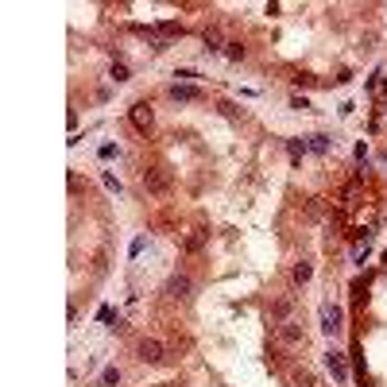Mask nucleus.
Listing matches in <instances>:
<instances>
[{
  "mask_svg": "<svg viewBox=\"0 0 387 387\" xmlns=\"http://www.w3.org/2000/svg\"><path fill=\"white\" fill-rule=\"evenodd\" d=\"M101 182H105V190H109V193H120V190H124V186H120V178H116V175H109V170L101 175Z\"/></svg>",
  "mask_w": 387,
  "mask_h": 387,
  "instance_id": "4468645a",
  "label": "nucleus"
},
{
  "mask_svg": "<svg viewBox=\"0 0 387 387\" xmlns=\"http://www.w3.org/2000/svg\"><path fill=\"white\" fill-rule=\"evenodd\" d=\"M175 78H186V81H198V78H202V74H198V70H186V66H182V70H175Z\"/></svg>",
  "mask_w": 387,
  "mask_h": 387,
  "instance_id": "f3484780",
  "label": "nucleus"
},
{
  "mask_svg": "<svg viewBox=\"0 0 387 387\" xmlns=\"http://www.w3.org/2000/svg\"><path fill=\"white\" fill-rule=\"evenodd\" d=\"M290 310H294V298H275L271 306H267V317H271V321H279V326H283V321H287V317H290Z\"/></svg>",
  "mask_w": 387,
  "mask_h": 387,
  "instance_id": "6e6552de",
  "label": "nucleus"
},
{
  "mask_svg": "<svg viewBox=\"0 0 387 387\" xmlns=\"http://www.w3.org/2000/svg\"><path fill=\"white\" fill-rule=\"evenodd\" d=\"M229 58H244V47H240V43H229Z\"/></svg>",
  "mask_w": 387,
  "mask_h": 387,
  "instance_id": "6ab92c4d",
  "label": "nucleus"
},
{
  "mask_svg": "<svg viewBox=\"0 0 387 387\" xmlns=\"http://www.w3.org/2000/svg\"><path fill=\"white\" fill-rule=\"evenodd\" d=\"M306 147L321 155V151H329V136H310V143H306Z\"/></svg>",
  "mask_w": 387,
  "mask_h": 387,
  "instance_id": "ddd939ff",
  "label": "nucleus"
},
{
  "mask_svg": "<svg viewBox=\"0 0 387 387\" xmlns=\"http://www.w3.org/2000/svg\"><path fill=\"white\" fill-rule=\"evenodd\" d=\"M167 294L175 302H190L193 298V279H190V275H170V279H167Z\"/></svg>",
  "mask_w": 387,
  "mask_h": 387,
  "instance_id": "39448f33",
  "label": "nucleus"
},
{
  "mask_svg": "<svg viewBox=\"0 0 387 387\" xmlns=\"http://www.w3.org/2000/svg\"><path fill=\"white\" fill-rule=\"evenodd\" d=\"M143 190H151L155 198L170 193V175L163 167H147V170H143Z\"/></svg>",
  "mask_w": 387,
  "mask_h": 387,
  "instance_id": "7ed1b4c3",
  "label": "nucleus"
},
{
  "mask_svg": "<svg viewBox=\"0 0 387 387\" xmlns=\"http://www.w3.org/2000/svg\"><path fill=\"white\" fill-rule=\"evenodd\" d=\"M275 341H283V345H306V329L294 326V321H283V326H275Z\"/></svg>",
  "mask_w": 387,
  "mask_h": 387,
  "instance_id": "423d86ee",
  "label": "nucleus"
},
{
  "mask_svg": "<svg viewBox=\"0 0 387 387\" xmlns=\"http://www.w3.org/2000/svg\"><path fill=\"white\" fill-rule=\"evenodd\" d=\"M205 240H209V232H205V229H193L190 236H186V244H182V248H186V252H198Z\"/></svg>",
  "mask_w": 387,
  "mask_h": 387,
  "instance_id": "9d476101",
  "label": "nucleus"
},
{
  "mask_svg": "<svg viewBox=\"0 0 387 387\" xmlns=\"http://www.w3.org/2000/svg\"><path fill=\"white\" fill-rule=\"evenodd\" d=\"M120 383V368H105L101 372V387H116Z\"/></svg>",
  "mask_w": 387,
  "mask_h": 387,
  "instance_id": "f8f14e48",
  "label": "nucleus"
},
{
  "mask_svg": "<svg viewBox=\"0 0 387 387\" xmlns=\"http://www.w3.org/2000/svg\"><path fill=\"white\" fill-rule=\"evenodd\" d=\"M317 321H321V333L326 337H337L345 329V314H341V306H333V302H321V306H317Z\"/></svg>",
  "mask_w": 387,
  "mask_h": 387,
  "instance_id": "f03ea898",
  "label": "nucleus"
},
{
  "mask_svg": "<svg viewBox=\"0 0 387 387\" xmlns=\"http://www.w3.org/2000/svg\"><path fill=\"white\" fill-rule=\"evenodd\" d=\"M170 97H175V101H202V89H193V85H170Z\"/></svg>",
  "mask_w": 387,
  "mask_h": 387,
  "instance_id": "1a4fd4ad",
  "label": "nucleus"
},
{
  "mask_svg": "<svg viewBox=\"0 0 387 387\" xmlns=\"http://www.w3.org/2000/svg\"><path fill=\"white\" fill-rule=\"evenodd\" d=\"M310 275H314V267L302 260V264H294V283H310Z\"/></svg>",
  "mask_w": 387,
  "mask_h": 387,
  "instance_id": "9b49d317",
  "label": "nucleus"
},
{
  "mask_svg": "<svg viewBox=\"0 0 387 387\" xmlns=\"http://www.w3.org/2000/svg\"><path fill=\"white\" fill-rule=\"evenodd\" d=\"M109 74H113L116 81H128V66H124V62H113V70H109Z\"/></svg>",
  "mask_w": 387,
  "mask_h": 387,
  "instance_id": "dca6fc26",
  "label": "nucleus"
},
{
  "mask_svg": "<svg viewBox=\"0 0 387 387\" xmlns=\"http://www.w3.org/2000/svg\"><path fill=\"white\" fill-rule=\"evenodd\" d=\"M205 51H221V31H205Z\"/></svg>",
  "mask_w": 387,
  "mask_h": 387,
  "instance_id": "2eb2a0df",
  "label": "nucleus"
},
{
  "mask_svg": "<svg viewBox=\"0 0 387 387\" xmlns=\"http://www.w3.org/2000/svg\"><path fill=\"white\" fill-rule=\"evenodd\" d=\"M113 155H120V147H116V143H105V147H101V159H113Z\"/></svg>",
  "mask_w": 387,
  "mask_h": 387,
  "instance_id": "a211bd4d",
  "label": "nucleus"
},
{
  "mask_svg": "<svg viewBox=\"0 0 387 387\" xmlns=\"http://www.w3.org/2000/svg\"><path fill=\"white\" fill-rule=\"evenodd\" d=\"M128 120H132V128H136V132H143V136H147V132H151V124H155V113H151V105H147V101H136V105H132V113H128Z\"/></svg>",
  "mask_w": 387,
  "mask_h": 387,
  "instance_id": "20e7f679",
  "label": "nucleus"
},
{
  "mask_svg": "<svg viewBox=\"0 0 387 387\" xmlns=\"http://www.w3.org/2000/svg\"><path fill=\"white\" fill-rule=\"evenodd\" d=\"M136 356H140L143 364H163V360H170V349L159 337H143L140 345H136Z\"/></svg>",
  "mask_w": 387,
  "mask_h": 387,
  "instance_id": "f257e3e1",
  "label": "nucleus"
},
{
  "mask_svg": "<svg viewBox=\"0 0 387 387\" xmlns=\"http://www.w3.org/2000/svg\"><path fill=\"white\" fill-rule=\"evenodd\" d=\"M326 368L333 372V379H337V383H349V364H345V356H341V352H333V349L326 352Z\"/></svg>",
  "mask_w": 387,
  "mask_h": 387,
  "instance_id": "0eeeda50",
  "label": "nucleus"
},
{
  "mask_svg": "<svg viewBox=\"0 0 387 387\" xmlns=\"http://www.w3.org/2000/svg\"><path fill=\"white\" fill-rule=\"evenodd\" d=\"M143 244H147V236H136V240H132V255H140Z\"/></svg>",
  "mask_w": 387,
  "mask_h": 387,
  "instance_id": "aec40b11",
  "label": "nucleus"
}]
</instances>
